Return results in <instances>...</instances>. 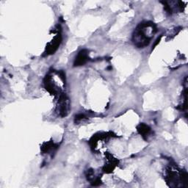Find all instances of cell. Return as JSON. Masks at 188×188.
Segmentation results:
<instances>
[{"mask_svg": "<svg viewBox=\"0 0 188 188\" xmlns=\"http://www.w3.org/2000/svg\"><path fill=\"white\" fill-rule=\"evenodd\" d=\"M138 131L144 137V136H147V135H149L150 131H151V129L145 124H141L140 125V128L138 129Z\"/></svg>", "mask_w": 188, "mask_h": 188, "instance_id": "7a4b0ae2", "label": "cell"}, {"mask_svg": "<svg viewBox=\"0 0 188 188\" xmlns=\"http://www.w3.org/2000/svg\"><path fill=\"white\" fill-rule=\"evenodd\" d=\"M87 59V52L85 50H82L79 52V54L77 56L76 61H75V66H82L85 64Z\"/></svg>", "mask_w": 188, "mask_h": 188, "instance_id": "6da1fadb", "label": "cell"}]
</instances>
